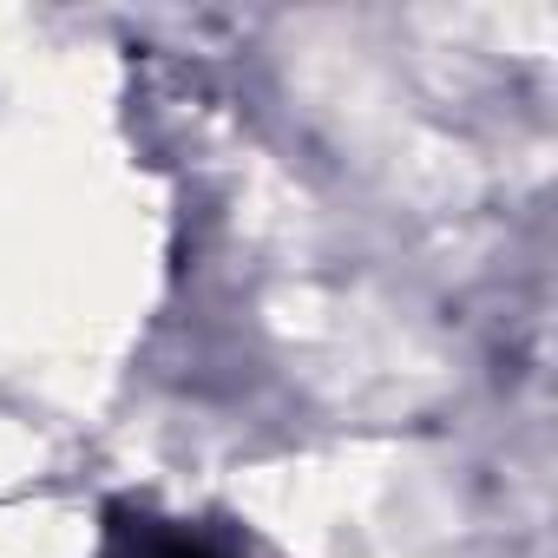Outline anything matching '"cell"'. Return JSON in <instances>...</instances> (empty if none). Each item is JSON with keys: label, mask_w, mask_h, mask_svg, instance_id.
I'll use <instances>...</instances> for the list:
<instances>
[{"label": "cell", "mask_w": 558, "mask_h": 558, "mask_svg": "<svg viewBox=\"0 0 558 558\" xmlns=\"http://www.w3.org/2000/svg\"><path fill=\"white\" fill-rule=\"evenodd\" d=\"M99 558H217L210 545L184 538L178 525L138 512V506H106V532H99Z\"/></svg>", "instance_id": "cell-1"}]
</instances>
